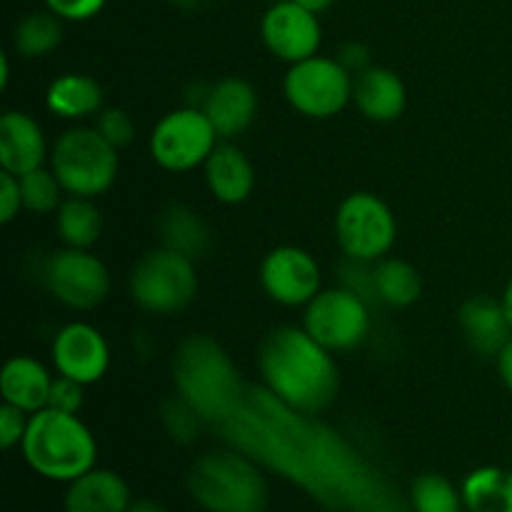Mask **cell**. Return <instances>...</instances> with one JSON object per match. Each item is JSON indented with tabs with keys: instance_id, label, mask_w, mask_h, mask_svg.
<instances>
[{
	"instance_id": "obj_1",
	"label": "cell",
	"mask_w": 512,
	"mask_h": 512,
	"mask_svg": "<svg viewBox=\"0 0 512 512\" xmlns=\"http://www.w3.org/2000/svg\"><path fill=\"white\" fill-rule=\"evenodd\" d=\"M230 448L250 455L328 512H413L393 480L355 443L280 403L270 390L248 388L243 403L218 425Z\"/></svg>"
},
{
	"instance_id": "obj_2",
	"label": "cell",
	"mask_w": 512,
	"mask_h": 512,
	"mask_svg": "<svg viewBox=\"0 0 512 512\" xmlns=\"http://www.w3.org/2000/svg\"><path fill=\"white\" fill-rule=\"evenodd\" d=\"M258 368L263 388L303 415L323 413L340 393L333 353L305 328L280 325L270 330L258 348Z\"/></svg>"
},
{
	"instance_id": "obj_3",
	"label": "cell",
	"mask_w": 512,
	"mask_h": 512,
	"mask_svg": "<svg viewBox=\"0 0 512 512\" xmlns=\"http://www.w3.org/2000/svg\"><path fill=\"white\" fill-rule=\"evenodd\" d=\"M175 393L188 400L208 425H223L243 403L248 388L228 350L210 335H190L173 355Z\"/></svg>"
},
{
	"instance_id": "obj_4",
	"label": "cell",
	"mask_w": 512,
	"mask_h": 512,
	"mask_svg": "<svg viewBox=\"0 0 512 512\" xmlns=\"http://www.w3.org/2000/svg\"><path fill=\"white\" fill-rule=\"evenodd\" d=\"M20 450L30 470L53 483H73L98 460V445L88 425L78 415L53 408L30 415Z\"/></svg>"
},
{
	"instance_id": "obj_5",
	"label": "cell",
	"mask_w": 512,
	"mask_h": 512,
	"mask_svg": "<svg viewBox=\"0 0 512 512\" xmlns=\"http://www.w3.org/2000/svg\"><path fill=\"white\" fill-rule=\"evenodd\" d=\"M185 488L205 512H265L270 498L263 465L230 445L200 455Z\"/></svg>"
},
{
	"instance_id": "obj_6",
	"label": "cell",
	"mask_w": 512,
	"mask_h": 512,
	"mask_svg": "<svg viewBox=\"0 0 512 512\" xmlns=\"http://www.w3.org/2000/svg\"><path fill=\"white\" fill-rule=\"evenodd\" d=\"M120 155L95 128H70L50 148V170L68 195L98 198L118 178Z\"/></svg>"
},
{
	"instance_id": "obj_7",
	"label": "cell",
	"mask_w": 512,
	"mask_h": 512,
	"mask_svg": "<svg viewBox=\"0 0 512 512\" xmlns=\"http://www.w3.org/2000/svg\"><path fill=\"white\" fill-rule=\"evenodd\" d=\"M198 295L195 260L158 245L135 263L130 273V298L153 315H175Z\"/></svg>"
},
{
	"instance_id": "obj_8",
	"label": "cell",
	"mask_w": 512,
	"mask_h": 512,
	"mask_svg": "<svg viewBox=\"0 0 512 512\" xmlns=\"http://www.w3.org/2000/svg\"><path fill=\"white\" fill-rule=\"evenodd\" d=\"M398 225L393 210L378 195L350 193L335 213V240L348 260L378 263L395 245Z\"/></svg>"
},
{
	"instance_id": "obj_9",
	"label": "cell",
	"mask_w": 512,
	"mask_h": 512,
	"mask_svg": "<svg viewBox=\"0 0 512 512\" xmlns=\"http://www.w3.org/2000/svg\"><path fill=\"white\" fill-rule=\"evenodd\" d=\"M353 80L338 58L313 55L290 65L283 90L300 115L325 120L338 115L353 100Z\"/></svg>"
},
{
	"instance_id": "obj_10",
	"label": "cell",
	"mask_w": 512,
	"mask_h": 512,
	"mask_svg": "<svg viewBox=\"0 0 512 512\" xmlns=\"http://www.w3.org/2000/svg\"><path fill=\"white\" fill-rule=\"evenodd\" d=\"M218 140L203 108L183 105L155 123L150 133V155L163 170L188 173L205 165L210 153L218 148Z\"/></svg>"
},
{
	"instance_id": "obj_11",
	"label": "cell",
	"mask_w": 512,
	"mask_h": 512,
	"mask_svg": "<svg viewBox=\"0 0 512 512\" xmlns=\"http://www.w3.org/2000/svg\"><path fill=\"white\" fill-rule=\"evenodd\" d=\"M303 328L330 353H348L370 333V303L350 288L320 290L305 305Z\"/></svg>"
},
{
	"instance_id": "obj_12",
	"label": "cell",
	"mask_w": 512,
	"mask_h": 512,
	"mask_svg": "<svg viewBox=\"0 0 512 512\" xmlns=\"http://www.w3.org/2000/svg\"><path fill=\"white\" fill-rule=\"evenodd\" d=\"M40 283L58 303L70 310H93L110 293V273L90 250L68 248L45 255L40 263Z\"/></svg>"
},
{
	"instance_id": "obj_13",
	"label": "cell",
	"mask_w": 512,
	"mask_h": 512,
	"mask_svg": "<svg viewBox=\"0 0 512 512\" xmlns=\"http://www.w3.org/2000/svg\"><path fill=\"white\" fill-rule=\"evenodd\" d=\"M260 285L265 295L285 308L308 305L323 285L320 265L308 250L298 245H280L273 248L260 263Z\"/></svg>"
},
{
	"instance_id": "obj_14",
	"label": "cell",
	"mask_w": 512,
	"mask_h": 512,
	"mask_svg": "<svg viewBox=\"0 0 512 512\" xmlns=\"http://www.w3.org/2000/svg\"><path fill=\"white\" fill-rule=\"evenodd\" d=\"M260 35H263L265 48L275 58L293 65L318 55L323 28H320L318 13L293 0H280L265 10L260 20Z\"/></svg>"
},
{
	"instance_id": "obj_15",
	"label": "cell",
	"mask_w": 512,
	"mask_h": 512,
	"mask_svg": "<svg viewBox=\"0 0 512 512\" xmlns=\"http://www.w3.org/2000/svg\"><path fill=\"white\" fill-rule=\"evenodd\" d=\"M58 375L73 378L83 385H93L103 380L110 368V348L98 328L88 323H68L55 333L50 345Z\"/></svg>"
},
{
	"instance_id": "obj_16",
	"label": "cell",
	"mask_w": 512,
	"mask_h": 512,
	"mask_svg": "<svg viewBox=\"0 0 512 512\" xmlns=\"http://www.w3.org/2000/svg\"><path fill=\"white\" fill-rule=\"evenodd\" d=\"M50 158L45 133L33 115L23 110H8L0 118V168L5 173L25 175L43 168Z\"/></svg>"
},
{
	"instance_id": "obj_17",
	"label": "cell",
	"mask_w": 512,
	"mask_h": 512,
	"mask_svg": "<svg viewBox=\"0 0 512 512\" xmlns=\"http://www.w3.org/2000/svg\"><path fill=\"white\" fill-rule=\"evenodd\" d=\"M203 113L213 123L220 140H230L248 130L258 115V93L243 78H223L208 88Z\"/></svg>"
},
{
	"instance_id": "obj_18",
	"label": "cell",
	"mask_w": 512,
	"mask_h": 512,
	"mask_svg": "<svg viewBox=\"0 0 512 512\" xmlns=\"http://www.w3.org/2000/svg\"><path fill=\"white\" fill-rule=\"evenodd\" d=\"M458 325L470 348L485 358H498L510 343L512 325L503 300L493 295H470L458 310Z\"/></svg>"
},
{
	"instance_id": "obj_19",
	"label": "cell",
	"mask_w": 512,
	"mask_h": 512,
	"mask_svg": "<svg viewBox=\"0 0 512 512\" xmlns=\"http://www.w3.org/2000/svg\"><path fill=\"white\" fill-rule=\"evenodd\" d=\"M353 103L373 123H393L405 113L408 88L395 70L370 65L353 80Z\"/></svg>"
},
{
	"instance_id": "obj_20",
	"label": "cell",
	"mask_w": 512,
	"mask_h": 512,
	"mask_svg": "<svg viewBox=\"0 0 512 512\" xmlns=\"http://www.w3.org/2000/svg\"><path fill=\"white\" fill-rule=\"evenodd\" d=\"M205 183L210 195L223 205H240L250 198L255 188V168L248 155L230 143L218 148L205 160Z\"/></svg>"
},
{
	"instance_id": "obj_21",
	"label": "cell",
	"mask_w": 512,
	"mask_h": 512,
	"mask_svg": "<svg viewBox=\"0 0 512 512\" xmlns=\"http://www.w3.org/2000/svg\"><path fill=\"white\" fill-rule=\"evenodd\" d=\"M130 488L118 473L93 468L68 483L63 498L65 512H128Z\"/></svg>"
},
{
	"instance_id": "obj_22",
	"label": "cell",
	"mask_w": 512,
	"mask_h": 512,
	"mask_svg": "<svg viewBox=\"0 0 512 512\" xmlns=\"http://www.w3.org/2000/svg\"><path fill=\"white\" fill-rule=\"evenodd\" d=\"M50 385H53V375L48 373V368L40 360L30 358V355L10 358L3 365V373H0L3 403L15 405V408L28 415L48 408Z\"/></svg>"
},
{
	"instance_id": "obj_23",
	"label": "cell",
	"mask_w": 512,
	"mask_h": 512,
	"mask_svg": "<svg viewBox=\"0 0 512 512\" xmlns=\"http://www.w3.org/2000/svg\"><path fill=\"white\" fill-rule=\"evenodd\" d=\"M45 105L63 120L95 118L103 110V88L83 73H65L48 85Z\"/></svg>"
},
{
	"instance_id": "obj_24",
	"label": "cell",
	"mask_w": 512,
	"mask_h": 512,
	"mask_svg": "<svg viewBox=\"0 0 512 512\" xmlns=\"http://www.w3.org/2000/svg\"><path fill=\"white\" fill-rule=\"evenodd\" d=\"M158 240L163 248L175 250L190 260H198L208 253L210 228L190 205L173 203L158 215Z\"/></svg>"
},
{
	"instance_id": "obj_25",
	"label": "cell",
	"mask_w": 512,
	"mask_h": 512,
	"mask_svg": "<svg viewBox=\"0 0 512 512\" xmlns=\"http://www.w3.org/2000/svg\"><path fill=\"white\" fill-rule=\"evenodd\" d=\"M468 512H512V470L485 465L460 485Z\"/></svg>"
},
{
	"instance_id": "obj_26",
	"label": "cell",
	"mask_w": 512,
	"mask_h": 512,
	"mask_svg": "<svg viewBox=\"0 0 512 512\" xmlns=\"http://www.w3.org/2000/svg\"><path fill=\"white\" fill-rule=\"evenodd\" d=\"M375 300L388 308H410L423 295V278L418 270L400 258H383L373 263Z\"/></svg>"
},
{
	"instance_id": "obj_27",
	"label": "cell",
	"mask_w": 512,
	"mask_h": 512,
	"mask_svg": "<svg viewBox=\"0 0 512 512\" xmlns=\"http://www.w3.org/2000/svg\"><path fill=\"white\" fill-rule=\"evenodd\" d=\"M55 228H58V238L68 248L90 250L103 235V213L93 203V198L70 195L55 210Z\"/></svg>"
},
{
	"instance_id": "obj_28",
	"label": "cell",
	"mask_w": 512,
	"mask_h": 512,
	"mask_svg": "<svg viewBox=\"0 0 512 512\" xmlns=\"http://www.w3.org/2000/svg\"><path fill=\"white\" fill-rule=\"evenodd\" d=\"M63 43V20L50 10H35L18 23L13 33V45L18 55L35 60L45 58Z\"/></svg>"
},
{
	"instance_id": "obj_29",
	"label": "cell",
	"mask_w": 512,
	"mask_h": 512,
	"mask_svg": "<svg viewBox=\"0 0 512 512\" xmlns=\"http://www.w3.org/2000/svg\"><path fill=\"white\" fill-rule=\"evenodd\" d=\"M413 512H463V493L440 473H425L413 480L408 493Z\"/></svg>"
},
{
	"instance_id": "obj_30",
	"label": "cell",
	"mask_w": 512,
	"mask_h": 512,
	"mask_svg": "<svg viewBox=\"0 0 512 512\" xmlns=\"http://www.w3.org/2000/svg\"><path fill=\"white\" fill-rule=\"evenodd\" d=\"M20 190H23V208L35 215H48L60 208V193H65L60 180L50 168L30 170V173L20 175Z\"/></svg>"
},
{
	"instance_id": "obj_31",
	"label": "cell",
	"mask_w": 512,
	"mask_h": 512,
	"mask_svg": "<svg viewBox=\"0 0 512 512\" xmlns=\"http://www.w3.org/2000/svg\"><path fill=\"white\" fill-rule=\"evenodd\" d=\"M160 423H163L170 440H175L178 445H193L198 440L203 425H208L203 420V415L188 400L180 398L178 393L160 405Z\"/></svg>"
},
{
	"instance_id": "obj_32",
	"label": "cell",
	"mask_w": 512,
	"mask_h": 512,
	"mask_svg": "<svg viewBox=\"0 0 512 512\" xmlns=\"http://www.w3.org/2000/svg\"><path fill=\"white\" fill-rule=\"evenodd\" d=\"M95 130L113 145L115 150L128 148L135 140V123L125 110L120 108H103L95 115Z\"/></svg>"
},
{
	"instance_id": "obj_33",
	"label": "cell",
	"mask_w": 512,
	"mask_h": 512,
	"mask_svg": "<svg viewBox=\"0 0 512 512\" xmlns=\"http://www.w3.org/2000/svg\"><path fill=\"white\" fill-rule=\"evenodd\" d=\"M85 403V385L78 383L73 378H65V375H58L53 378V385H50L48 395V408L60 410V413H73L78 415L80 408Z\"/></svg>"
},
{
	"instance_id": "obj_34",
	"label": "cell",
	"mask_w": 512,
	"mask_h": 512,
	"mask_svg": "<svg viewBox=\"0 0 512 512\" xmlns=\"http://www.w3.org/2000/svg\"><path fill=\"white\" fill-rule=\"evenodd\" d=\"M28 420V413H23L15 405L3 403V408H0V445H3V450H13L15 445L23 443Z\"/></svg>"
},
{
	"instance_id": "obj_35",
	"label": "cell",
	"mask_w": 512,
	"mask_h": 512,
	"mask_svg": "<svg viewBox=\"0 0 512 512\" xmlns=\"http://www.w3.org/2000/svg\"><path fill=\"white\" fill-rule=\"evenodd\" d=\"M23 210V190H20V178L13 173H0V223L8 225L18 218Z\"/></svg>"
},
{
	"instance_id": "obj_36",
	"label": "cell",
	"mask_w": 512,
	"mask_h": 512,
	"mask_svg": "<svg viewBox=\"0 0 512 512\" xmlns=\"http://www.w3.org/2000/svg\"><path fill=\"white\" fill-rule=\"evenodd\" d=\"M50 13L58 15L60 20H90L105 8V0H45Z\"/></svg>"
},
{
	"instance_id": "obj_37",
	"label": "cell",
	"mask_w": 512,
	"mask_h": 512,
	"mask_svg": "<svg viewBox=\"0 0 512 512\" xmlns=\"http://www.w3.org/2000/svg\"><path fill=\"white\" fill-rule=\"evenodd\" d=\"M340 65L348 70L350 75H360L363 70L370 68V50L363 43H345L338 53Z\"/></svg>"
},
{
	"instance_id": "obj_38",
	"label": "cell",
	"mask_w": 512,
	"mask_h": 512,
	"mask_svg": "<svg viewBox=\"0 0 512 512\" xmlns=\"http://www.w3.org/2000/svg\"><path fill=\"white\" fill-rule=\"evenodd\" d=\"M498 373H500V380H503L505 388L512 393V338L510 343L505 345L503 350H500L498 355Z\"/></svg>"
},
{
	"instance_id": "obj_39",
	"label": "cell",
	"mask_w": 512,
	"mask_h": 512,
	"mask_svg": "<svg viewBox=\"0 0 512 512\" xmlns=\"http://www.w3.org/2000/svg\"><path fill=\"white\" fill-rule=\"evenodd\" d=\"M128 512H170V510L165 508L163 503H158V500L140 498V500H133V503H130Z\"/></svg>"
},
{
	"instance_id": "obj_40",
	"label": "cell",
	"mask_w": 512,
	"mask_h": 512,
	"mask_svg": "<svg viewBox=\"0 0 512 512\" xmlns=\"http://www.w3.org/2000/svg\"><path fill=\"white\" fill-rule=\"evenodd\" d=\"M293 3H298V5H303V8H308V10H313V13H323V10H328L330 5L335 3V0H293Z\"/></svg>"
},
{
	"instance_id": "obj_41",
	"label": "cell",
	"mask_w": 512,
	"mask_h": 512,
	"mask_svg": "<svg viewBox=\"0 0 512 512\" xmlns=\"http://www.w3.org/2000/svg\"><path fill=\"white\" fill-rule=\"evenodd\" d=\"M500 300H503L505 313H508L510 325H512V278L508 280V285H505V290H503V295H500Z\"/></svg>"
},
{
	"instance_id": "obj_42",
	"label": "cell",
	"mask_w": 512,
	"mask_h": 512,
	"mask_svg": "<svg viewBox=\"0 0 512 512\" xmlns=\"http://www.w3.org/2000/svg\"><path fill=\"white\" fill-rule=\"evenodd\" d=\"M8 78H10V65H8V55H0V88H5L8 85Z\"/></svg>"
}]
</instances>
